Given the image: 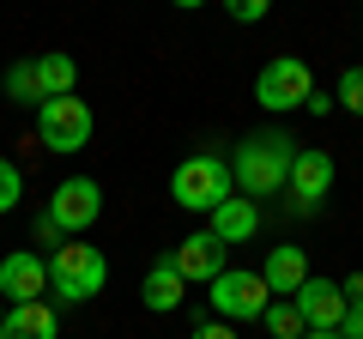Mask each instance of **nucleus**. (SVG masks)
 Masks as SVG:
<instances>
[{"mask_svg": "<svg viewBox=\"0 0 363 339\" xmlns=\"http://www.w3.org/2000/svg\"><path fill=\"white\" fill-rule=\"evenodd\" d=\"M303 145L291 140V133L267 128V133H248L242 145L230 152V182L242 200H260V194H279V188H291V164H297Z\"/></svg>", "mask_w": 363, "mask_h": 339, "instance_id": "obj_1", "label": "nucleus"}, {"mask_svg": "<svg viewBox=\"0 0 363 339\" xmlns=\"http://www.w3.org/2000/svg\"><path fill=\"white\" fill-rule=\"evenodd\" d=\"M104 285H109V261L97 243L73 236L49 255V291H61V303H91Z\"/></svg>", "mask_w": 363, "mask_h": 339, "instance_id": "obj_2", "label": "nucleus"}, {"mask_svg": "<svg viewBox=\"0 0 363 339\" xmlns=\"http://www.w3.org/2000/svg\"><path fill=\"white\" fill-rule=\"evenodd\" d=\"M230 164L224 157H212V152H194V157H182L176 164V176H169V194H176V206H188V212H218L224 200H230Z\"/></svg>", "mask_w": 363, "mask_h": 339, "instance_id": "obj_3", "label": "nucleus"}, {"mask_svg": "<svg viewBox=\"0 0 363 339\" xmlns=\"http://www.w3.org/2000/svg\"><path fill=\"white\" fill-rule=\"evenodd\" d=\"M309 97H315V73L297 61V55H279V61L260 67V79H255V104H260V109L291 116V109H303Z\"/></svg>", "mask_w": 363, "mask_h": 339, "instance_id": "obj_4", "label": "nucleus"}, {"mask_svg": "<svg viewBox=\"0 0 363 339\" xmlns=\"http://www.w3.org/2000/svg\"><path fill=\"white\" fill-rule=\"evenodd\" d=\"M91 128H97V116H91L85 97H49V104H37V133H43L49 152H85Z\"/></svg>", "mask_w": 363, "mask_h": 339, "instance_id": "obj_5", "label": "nucleus"}, {"mask_svg": "<svg viewBox=\"0 0 363 339\" xmlns=\"http://www.w3.org/2000/svg\"><path fill=\"white\" fill-rule=\"evenodd\" d=\"M212 309L224 315V321H260V315H267V303H272V291H267V279L260 273H248V267H224L218 279H212Z\"/></svg>", "mask_w": 363, "mask_h": 339, "instance_id": "obj_6", "label": "nucleus"}, {"mask_svg": "<svg viewBox=\"0 0 363 339\" xmlns=\"http://www.w3.org/2000/svg\"><path fill=\"white\" fill-rule=\"evenodd\" d=\"M97 212H104V188L91 182V176H67L49 194V218L61 224L67 236H85L91 224H97Z\"/></svg>", "mask_w": 363, "mask_h": 339, "instance_id": "obj_7", "label": "nucleus"}, {"mask_svg": "<svg viewBox=\"0 0 363 339\" xmlns=\"http://www.w3.org/2000/svg\"><path fill=\"white\" fill-rule=\"evenodd\" d=\"M43 291H49V261H43L37 248L0 255V297H6V309L13 303H43Z\"/></svg>", "mask_w": 363, "mask_h": 339, "instance_id": "obj_8", "label": "nucleus"}, {"mask_svg": "<svg viewBox=\"0 0 363 339\" xmlns=\"http://www.w3.org/2000/svg\"><path fill=\"white\" fill-rule=\"evenodd\" d=\"M291 303H297V315H303V327H309V333H339V327H345V315H351L345 291H339L333 279H303V291H297Z\"/></svg>", "mask_w": 363, "mask_h": 339, "instance_id": "obj_9", "label": "nucleus"}, {"mask_svg": "<svg viewBox=\"0 0 363 339\" xmlns=\"http://www.w3.org/2000/svg\"><path fill=\"white\" fill-rule=\"evenodd\" d=\"M224 255H230V248L212 230H194V236H182V248L169 255V267L182 273V285H212V279L224 273Z\"/></svg>", "mask_w": 363, "mask_h": 339, "instance_id": "obj_10", "label": "nucleus"}, {"mask_svg": "<svg viewBox=\"0 0 363 339\" xmlns=\"http://www.w3.org/2000/svg\"><path fill=\"white\" fill-rule=\"evenodd\" d=\"M327 188H333V157L315 152V145H303L297 164H291V194H297V206H321Z\"/></svg>", "mask_w": 363, "mask_h": 339, "instance_id": "obj_11", "label": "nucleus"}, {"mask_svg": "<svg viewBox=\"0 0 363 339\" xmlns=\"http://www.w3.org/2000/svg\"><path fill=\"white\" fill-rule=\"evenodd\" d=\"M260 279H267L272 297H297L303 279H309V255H303L297 243H279V248L267 255V267H260Z\"/></svg>", "mask_w": 363, "mask_h": 339, "instance_id": "obj_12", "label": "nucleus"}, {"mask_svg": "<svg viewBox=\"0 0 363 339\" xmlns=\"http://www.w3.org/2000/svg\"><path fill=\"white\" fill-rule=\"evenodd\" d=\"M255 230H260V206H255V200H242V194H230L218 212H212V236H218L224 248H230V243H248Z\"/></svg>", "mask_w": 363, "mask_h": 339, "instance_id": "obj_13", "label": "nucleus"}, {"mask_svg": "<svg viewBox=\"0 0 363 339\" xmlns=\"http://www.w3.org/2000/svg\"><path fill=\"white\" fill-rule=\"evenodd\" d=\"M0 339H61V321H55L49 303H13Z\"/></svg>", "mask_w": 363, "mask_h": 339, "instance_id": "obj_14", "label": "nucleus"}, {"mask_svg": "<svg viewBox=\"0 0 363 339\" xmlns=\"http://www.w3.org/2000/svg\"><path fill=\"white\" fill-rule=\"evenodd\" d=\"M140 297H145V309H157V315H169V309H182V273L169 261H157L152 273H145V285H140Z\"/></svg>", "mask_w": 363, "mask_h": 339, "instance_id": "obj_15", "label": "nucleus"}, {"mask_svg": "<svg viewBox=\"0 0 363 339\" xmlns=\"http://www.w3.org/2000/svg\"><path fill=\"white\" fill-rule=\"evenodd\" d=\"M37 91H43V104L49 97H73V79H79V67H73V55H37Z\"/></svg>", "mask_w": 363, "mask_h": 339, "instance_id": "obj_16", "label": "nucleus"}, {"mask_svg": "<svg viewBox=\"0 0 363 339\" xmlns=\"http://www.w3.org/2000/svg\"><path fill=\"white\" fill-rule=\"evenodd\" d=\"M260 321H267V333H272V339H303V333H309V327H303V315H297V303H291V297L267 303V315H260Z\"/></svg>", "mask_w": 363, "mask_h": 339, "instance_id": "obj_17", "label": "nucleus"}, {"mask_svg": "<svg viewBox=\"0 0 363 339\" xmlns=\"http://www.w3.org/2000/svg\"><path fill=\"white\" fill-rule=\"evenodd\" d=\"M6 97H13V104H37V67L30 61H18V67H6Z\"/></svg>", "mask_w": 363, "mask_h": 339, "instance_id": "obj_18", "label": "nucleus"}, {"mask_svg": "<svg viewBox=\"0 0 363 339\" xmlns=\"http://www.w3.org/2000/svg\"><path fill=\"white\" fill-rule=\"evenodd\" d=\"M333 104H345L351 116H363V67H345V73H339V85H333Z\"/></svg>", "mask_w": 363, "mask_h": 339, "instance_id": "obj_19", "label": "nucleus"}, {"mask_svg": "<svg viewBox=\"0 0 363 339\" xmlns=\"http://www.w3.org/2000/svg\"><path fill=\"white\" fill-rule=\"evenodd\" d=\"M18 194H25V176H18L13 157H0V212H13V206H18Z\"/></svg>", "mask_w": 363, "mask_h": 339, "instance_id": "obj_20", "label": "nucleus"}, {"mask_svg": "<svg viewBox=\"0 0 363 339\" xmlns=\"http://www.w3.org/2000/svg\"><path fill=\"white\" fill-rule=\"evenodd\" d=\"M61 236H67V230H61V224L49 218V212H43V218L30 224V243H37V248H49V255H55V248H61Z\"/></svg>", "mask_w": 363, "mask_h": 339, "instance_id": "obj_21", "label": "nucleus"}, {"mask_svg": "<svg viewBox=\"0 0 363 339\" xmlns=\"http://www.w3.org/2000/svg\"><path fill=\"white\" fill-rule=\"evenodd\" d=\"M230 18L236 25H260L267 18V0H230Z\"/></svg>", "mask_w": 363, "mask_h": 339, "instance_id": "obj_22", "label": "nucleus"}, {"mask_svg": "<svg viewBox=\"0 0 363 339\" xmlns=\"http://www.w3.org/2000/svg\"><path fill=\"white\" fill-rule=\"evenodd\" d=\"M194 339H236V327L230 321H206V327H194Z\"/></svg>", "mask_w": 363, "mask_h": 339, "instance_id": "obj_23", "label": "nucleus"}, {"mask_svg": "<svg viewBox=\"0 0 363 339\" xmlns=\"http://www.w3.org/2000/svg\"><path fill=\"white\" fill-rule=\"evenodd\" d=\"M339 291H345V303H351V309H363V273H351Z\"/></svg>", "mask_w": 363, "mask_h": 339, "instance_id": "obj_24", "label": "nucleus"}, {"mask_svg": "<svg viewBox=\"0 0 363 339\" xmlns=\"http://www.w3.org/2000/svg\"><path fill=\"white\" fill-rule=\"evenodd\" d=\"M339 339H363V309L345 315V327H339Z\"/></svg>", "mask_w": 363, "mask_h": 339, "instance_id": "obj_25", "label": "nucleus"}, {"mask_svg": "<svg viewBox=\"0 0 363 339\" xmlns=\"http://www.w3.org/2000/svg\"><path fill=\"white\" fill-rule=\"evenodd\" d=\"M303 339H339V333H303Z\"/></svg>", "mask_w": 363, "mask_h": 339, "instance_id": "obj_26", "label": "nucleus"}, {"mask_svg": "<svg viewBox=\"0 0 363 339\" xmlns=\"http://www.w3.org/2000/svg\"><path fill=\"white\" fill-rule=\"evenodd\" d=\"M0 327H6V303H0Z\"/></svg>", "mask_w": 363, "mask_h": 339, "instance_id": "obj_27", "label": "nucleus"}]
</instances>
